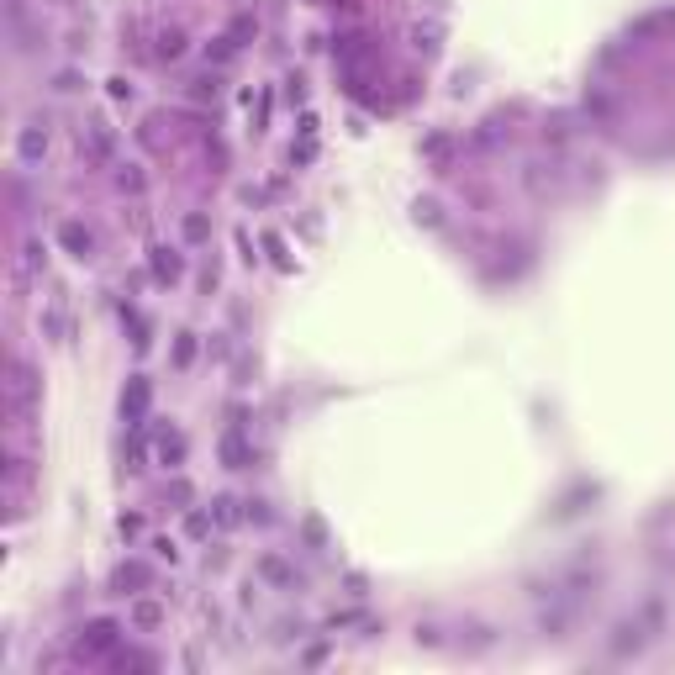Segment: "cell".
<instances>
[{"mask_svg":"<svg viewBox=\"0 0 675 675\" xmlns=\"http://www.w3.org/2000/svg\"><path fill=\"white\" fill-rule=\"evenodd\" d=\"M59 238H64V243H69V248L79 253V259H85V253H90V233H79V227H74V222H69V227H64V233H59Z\"/></svg>","mask_w":675,"mask_h":675,"instance_id":"1","label":"cell"},{"mask_svg":"<svg viewBox=\"0 0 675 675\" xmlns=\"http://www.w3.org/2000/svg\"><path fill=\"white\" fill-rule=\"evenodd\" d=\"M153 269H158V275H169V280H174V275H180V259H174L169 248H158V259H153Z\"/></svg>","mask_w":675,"mask_h":675,"instance_id":"2","label":"cell"}]
</instances>
